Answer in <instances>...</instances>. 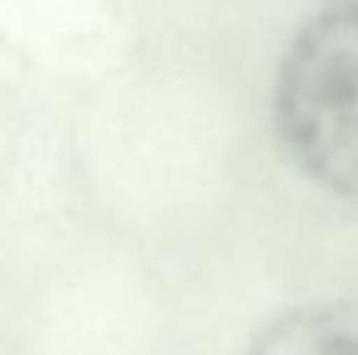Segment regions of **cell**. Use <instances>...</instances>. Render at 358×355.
Here are the masks:
<instances>
[{
  "label": "cell",
  "instance_id": "cell-1",
  "mask_svg": "<svg viewBox=\"0 0 358 355\" xmlns=\"http://www.w3.org/2000/svg\"><path fill=\"white\" fill-rule=\"evenodd\" d=\"M280 145L336 195H358V0L311 19L283 57L273 88Z\"/></svg>",
  "mask_w": 358,
  "mask_h": 355
},
{
  "label": "cell",
  "instance_id": "cell-2",
  "mask_svg": "<svg viewBox=\"0 0 358 355\" xmlns=\"http://www.w3.org/2000/svg\"><path fill=\"white\" fill-rule=\"evenodd\" d=\"M248 355H358V299L280 314L255 337Z\"/></svg>",
  "mask_w": 358,
  "mask_h": 355
}]
</instances>
